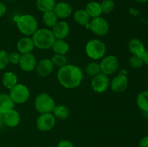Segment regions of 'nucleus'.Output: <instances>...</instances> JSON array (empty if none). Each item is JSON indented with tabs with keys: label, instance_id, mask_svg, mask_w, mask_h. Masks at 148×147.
<instances>
[{
	"label": "nucleus",
	"instance_id": "1",
	"mask_svg": "<svg viewBox=\"0 0 148 147\" xmlns=\"http://www.w3.org/2000/svg\"><path fill=\"white\" fill-rule=\"evenodd\" d=\"M56 76L59 83L63 87L72 89L81 84L83 80V72L79 66L67 63L59 68Z\"/></svg>",
	"mask_w": 148,
	"mask_h": 147
},
{
	"label": "nucleus",
	"instance_id": "2",
	"mask_svg": "<svg viewBox=\"0 0 148 147\" xmlns=\"http://www.w3.org/2000/svg\"><path fill=\"white\" fill-rule=\"evenodd\" d=\"M35 48L40 50H47L51 48L55 38L51 30L47 27L38 28L31 36Z\"/></svg>",
	"mask_w": 148,
	"mask_h": 147
},
{
	"label": "nucleus",
	"instance_id": "3",
	"mask_svg": "<svg viewBox=\"0 0 148 147\" xmlns=\"http://www.w3.org/2000/svg\"><path fill=\"white\" fill-rule=\"evenodd\" d=\"M17 29L24 36L33 35L38 29V22L36 17L30 14H25L17 17L15 20Z\"/></svg>",
	"mask_w": 148,
	"mask_h": 147
},
{
	"label": "nucleus",
	"instance_id": "4",
	"mask_svg": "<svg viewBox=\"0 0 148 147\" xmlns=\"http://www.w3.org/2000/svg\"><path fill=\"white\" fill-rule=\"evenodd\" d=\"M85 53L93 61L102 59L106 53V46L99 39H92L85 45Z\"/></svg>",
	"mask_w": 148,
	"mask_h": 147
},
{
	"label": "nucleus",
	"instance_id": "5",
	"mask_svg": "<svg viewBox=\"0 0 148 147\" xmlns=\"http://www.w3.org/2000/svg\"><path fill=\"white\" fill-rule=\"evenodd\" d=\"M56 105L53 98L46 92L38 94L35 98L34 107L40 114L51 113Z\"/></svg>",
	"mask_w": 148,
	"mask_h": 147
},
{
	"label": "nucleus",
	"instance_id": "6",
	"mask_svg": "<svg viewBox=\"0 0 148 147\" xmlns=\"http://www.w3.org/2000/svg\"><path fill=\"white\" fill-rule=\"evenodd\" d=\"M10 96L14 104H24L30 99V92L29 88L23 84H17L10 89Z\"/></svg>",
	"mask_w": 148,
	"mask_h": 147
},
{
	"label": "nucleus",
	"instance_id": "7",
	"mask_svg": "<svg viewBox=\"0 0 148 147\" xmlns=\"http://www.w3.org/2000/svg\"><path fill=\"white\" fill-rule=\"evenodd\" d=\"M99 65L101 73L110 76L118 71L119 68V61L114 55H108L101 59Z\"/></svg>",
	"mask_w": 148,
	"mask_h": 147
},
{
	"label": "nucleus",
	"instance_id": "8",
	"mask_svg": "<svg viewBox=\"0 0 148 147\" xmlns=\"http://www.w3.org/2000/svg\"><path fill=\"white\" fill-rule=\"evenodd\" d=\"M89 30L97 36L106 35L109 31V24L108 21L103 17H98L91 19L90 22Z\"/></svg>",
	"mask_w": 148,
	"mask_h": 147
},
{
	"label": "nucleus",
	"instance_id": "9",
	"mask_svg": "<svg viewBox=\"0 0 148 147\" xmlns=\"http://www.w3.org/2000/svg\"><path fill=\"white\" fill-rule=\"evenodd\" d=\"M56 119L51 113L40 114L36 121V125L38 130L42 132L51 131L56 124Z\"/></svg>",
	"mask_w": 148,
	"mask_h": 147
},
{
	"label": "nucleus",
	"instance_id": "10",
	"mask_svg": "<svg viewBox=\"0 0 148 147\" xmlns=\"http://www.w3.org/2000/svg\"><path fill=\"white\" fill-rule=\"evenodd\" d=\"M91 87L96 93H103L110 86V80L108 76L100 73L93 76L91 80Z\"/></svg>",
	"mask_w": 148,
	"mask_h": 147
},
{
	"label": "nucleus",
	"instance_id": "11",
	"mask_svg": "<svg viewBox=\"0 0 148 147\" xmlns=\"http://www.w3.org/2000/svg\"><path fill=\"white\" fill-rule=\"evenodd\" d=\"M37 59L32 53L21 54L19 66L20 69L25 72H31L36 70L37 65Z\"/></svg>",
	"mask_w": 148,
	"mask_h": 147
},
{
	"label": "nucleus",
	"instance_id": "12",
	"mask_svg": "<svg viewBox=\"0 0 148 147\" xmlns=\"http://www.w3.org/2000/svg\"><path fill=\"white\" fill-rule=\"evenodd\" d=\"M55 66H53L51 59H43L38 61L36 71L41 77H46L51 74Z\"/></svg>",
	"mask_w": 148,
	"mask_h": 147
},
{
	"label": "nucleus",
	"instance_id": "13",
	"mask_svg": "<svg viewBox=\"0 0 148 147\" xmlns=\"http://www.w3.org/2000/svg\"><path fill=\"white\" fill-rule=\"evenodd\" d=\"M51 30L55 38L65 40L69 35L70 27H69V24L66 21L59 20Z\"/></svg>",
	"mask_w": 148,
	"mask_h": 147
},
{
	"label": "nucleus",
	"instance_id": "14",
	"mask_svg": "<svg viewBox=\"0 0 148 147\" xmlns=\"http://www.w3.org/2000/svg\"><path fill=\"white\" fill-rule=\"evenodd\" d=\"M129 85L128 77L118 74L114 76V79L110 82V87L111 90L116 93L124 92L127 89Z\"/></svg>",
	"mask_w": 148,
	"mask_h": 147
},
{
	"label": "nucleus",
	"instance_id": "15",
	"mask_svg": "<svg viewBox=\"0 0 148 147\" xmlns=\"http://www.w3.org/2000/svg\"><path fill=\"white\" fill-rule=\"evenodd\" d=\"M59 19L68 18L72 14V7L70 4L66 1L56 2L53 10Z\"/></svg>",
	"mask_w": 148,
	"mask_h": 147
},
{
	"label": "nucleus",
	"instance_id": "16",
	"mask_svg": "<svg viewBox=\"0 0 148 147\" xmlns=\"http://www.w3.org/2000/svg\"><path fill=\"white\" fill-rule=\"evenodd\" d=\"M3 120L5 125L8 127L10 128L17 127L21 120L20 112L17 110L13 108L3 115Z\"/></svg>",
	"mask_w": 148,
	"mask_h": 147
},
{
	"label": "nucleus",
	"instance_id": "17",
	"mask_svg": "<svg viewBox=\"0 0 148 147\" xmlns=\"http://www.w3.org/2000/svg\"><path fill=\"white\" fill-rule=\"evenodd\" d=\"M35 46L31 37L24 36L17 41V49L20 54H25L33 52Z\"/></svg>",
	"mask_w": 148,
	"mask_h": 147
},
{
	"label": "nucleus",
	"instance_id": "18",
	"mask_svg": "<svg viewBox=\"0 0 148 147\" xmlns=\"http://www.w3.org/2000/svg\"><path fill=\"white\" fill-rule=\"evenodd\" d=\"M73 19L77 24L80 26H84L87 29H89L91 18L88 15L85 9L76 10L73 14Z\"/></svg>",
	"mask_w": 148,
	"mask_h": 147
},
{
	"label": "nucleus",
	"instance_id": "19",
	"mask_svg": "<svg viewBox=\"0 0 148 147\" xmlns=\"http://www.w3.org/2000/svg\"><path fill=\"white\" fill-rule=\"evenodd\" d=\"M128 48L130 53L134 56H142L146 50L144 43L138 38H132L128 43Z\"/></svg>",
	"mask_w": 148,
	"mask_h": 147
},
{
	"label": "nucleus",
	"instance_id": "20",
	"mask_svg": "<svg viewBox=\"0 0 148 147\" xmlns=\"http://www.w3.org/2000/svg\"><path fill=\"white\" fill-rule=\"evenodd\" d=\"M14 102L10 95L5 93L0 94V115H4L7 112L14 108Z\"/></svg>",
	"mask_w": 148,
	"mask_h": 147
},
{
	"label": "nucleus",
	"instance_id": "21",
	"mask_svg": "<svg viewBox=\"0 0 148 147\" xmlns=\"http://www.w3.org/2000/svg\"><path fill=\"white\" fill-rule=\"evenodd\" d=\"M51 49L56 54L66 55L69 50V45L64 39H56Z\"/></svg>",
	"mask_w": 148,
	"mask_h": 147
},
{
	"label": "nucleus",
	"instance_id": "22",
	"mask_svg": "<svg viewBox=\"0 0 148 147\" xmlns=\"http://www.w3.org/2000/svg\"><path fill=\"white\" fill-rule=\"evenodd\" d=\"M2 84L6 89H11L17 84H18V77L15 73L12 71H7L2 77Z\"/></svg>",
	"mask_w": 148,
	"mask_h": 147
},
{
	"label": "nucleus",
	"instance_id": "23",
	"mask_svg": "<svg viewBox=\"0 0 148 147\" xmlns=\"http://www.w3.org/2000/svg\"><path fill=\"white\" fill-rule=\"evenodd\" d=\"M85 10L91 19L101 17V14H103L101 4L99 2L95 1H90L89 3H88Z\"/></svg>",
	"mask_w": 148,
	"mask_h": 147
},
{
	"label": "nucleus",
	"instance_id": "24",
	"mask_svg": "<svg viewBox=\"0 0 148 147\" xmlns=\"http://www.w3.org/2000/svg\"><path fill=\"white\" fill-rule=\"evenodd\" d=\"M52 114L56 119L60 120H65L69 117L70 111H69L68 107L64 105H58L55 106Z\"/></svg>",
	"mask_w": 148,
	"mask_h": 147
},
{
	"label": "nucleus",
	"instance_id": "25",
	"mask_svg": "<svg viewBox=\"0 0 148 147\" xmlns=\"http://www.w3.org/2000/svg\"><path fill=\"white\" fill-rule=\"evenodd\" d=\"M56 4V0H36V7L41 12L53 11Z\"/></svg>",
	"mask_w": 148,
	"mask_h": 147
},
{
	"label": "nucleus",
	"instance_id": "26",
	"mask_svg": "<svg viewBox=\"0 0 148 147\" xmlns=\"http://www.w3.org/2000/svg\"><path fill=\"white\" fill-rule=\"evenodd\" d=\"M42 21L47 28L51 29L59 21V18L53 11L43 13Z\"/></svg>",
	"mask_w": 148,
	"mask_h": 147
},
{
	"label": "nucleus",
	"instance_id": "27",
	"mask_svg": "<svg viewBox=\"0 0 148 147\" xmlns=\"http://www.w3.org/2000/svg\"><path fill=\"white\" fill-rule=\"evenodd\" d=\"M137 105L142 111L148 110V90L143 91L137 95Z\"/></svg>",
	"mask_w": 148,
	"mask_h": 147
},
{
	"label": "nucleus",
	"instance_id": "28",
	"mask_svg": "<svg viewBox=\"0 0 148 147\" xmlns=\"http://www.w3.org/2000/svg\"><path fill=\"white\" fill-rule=\"evenodd\" d=\"M85 73L87 74V75L92 76V77L96 76L98 74L101 73L99 63H97L95 61H92L88 63L86 67H85Z\"/></svg>",
	"mask_w": 148,
	"mask_h": 147
},
{
	"label": "nucleus",
	"instance_id": "29",
	"mask_svg": "<svg viewBox=\"0 0 148 147\" xmlns=\"http://www.w3.org/2000/svg\"><path fill=\"white\" fill-rule=\"evenodd\" d=\"M51 60L53 66H56L59 69L68 63V59L66 55H60L54 53V55H53Z\"/></svg>",
	"mask_w": 148,
	"mask_h": 147
},
{
	"label": "nucleus",
	"instance_id": "30",
	"mask_svg": "<svg viewBox=\"0 0 148 147\" xmlns=\"http://www.w3.org/2000/svg\"><path fill=\"white\" fill-rule=\"evenodd\" d=\"M100 4L102 12L104 14H109L112 12L115 8V2L114 0H102Z\"/></svg>",
	"mask_w": 148,
	"mask_h": 147
},
{
	"label": "nucleus",
	"instance_id": "31",
	"mask_svg": "<svg viewBox=\"0 0 148 147\" xmlns=\"http://www.w3.org/2000/svg\"><path fill=\"white\" fill-rule=\"evenodd\" d=\"M129 63H130V66H131L133 69H140L144 64V62H143V58L142 56H134L132 55L131 57L129 59Z\"/></svg>",
	"mask_w": 148,
	"mask_h": 147
},
{
	"label": "nucleus",
	"instance_id": "32",
	"mask_svg": "<svg viewBox=\"0 0 148 147\" xmlns=\"http://www.w3.org/2000/svg\"><path fill=\"white\" fill-rule=\"evenodd\" d=\"M9 63V53L6 50H0V71L5 69Z\"/></svg>",
	"mask_w": 148,
	"mask_h": 147
},
{
	"label": "nucleus",
	"instance_id": "33",
	"mask_svg": "<svg viewBox=\"0 0 148 147\" xmlns=\"http://www.w3.org/2000/svg\"><path fill=\"white\" fill-rule=\"evenodd\" d=\"M20 57H21V54L18 51L12 52L11 53H9V63L13 65L19 64Z\"/></svg>",
	"mask_w": 148,
	"mask_h": 147
},
{
	"label": "nucleus",
	"instance_id": "34",
	"mask_svg": "<svg viewBox=\"0 0 148 147\" xmlns=\"http://www.w3.org/2000/svg\"><path fill=\"white\" fill-rule=\"evenodd\" d=\"M57 147H75L72 141L69 140H62L57 144Z\"/></svg>",
	"mask_w": 148,
	"mask_h": 147
},
{
	"label": "nucleus",
	"instance_id": "35",
	"mask_svg": "<svg viewBox=\"0 0 148 147\" xmlns=\"http://www.w3.org/2000/svg\"><path fill=\"white\" fill-rule=\"evenodd\" d=\"M7 12V7L3 2L0 1V18L4 15Z\"/></svg>",
	"mask_w": 148,
	"mask_h": 147
},
{
	"label": "nucleus",
	"instance_id": "36",
	"mask_svg": "<svg viewBox=\"0 0 148 147\" xmlns=\"http://www.w3.org/2000/svg\"><path fill=\"white\" fill-rule=\"evenodd\" d=\"M140 147H148V135L145 136L140 140Z\"/></svg>",
	"mask_w": 148,
	"mask_h": 147
},
{
	"label": "nucleus",
	"instance_id": "37",
	"mask_svg": "<svg viewBox=\"0 0 148 147\" xmlns=\"http://www.w3.org/2000/svg\"><path fill=\"white\" fill-rule=\"evenodd\" d=\"M142 58H143L144 63H145L146 65L148 66V50H146L145 51V53H143V55L142 56Z\"/></svg>",
	"mask_w": 148,
	"mask_h": 147
},
{
	"label": "nucleus",
	"instance_id": "38",
	"mask_svg": "<svg viewBox=\"0 0 148 147\" xmlns=\"http://www.w3.org/2000/svg\"><path fill=\"white\" fill-rule=\"evenodd\" d=\"M130 13L133 16H138L140 14V12H139V10L137 9L134 8V7H131L130 9Z\"/></svg>",
	"mask_w": 148,
	"mask_h": 147
},
{
	"label": "nucleus",
	"instance_id": "39",
	"mask_svg": "<svg viewBox=\"0 0 148 147\" xmlns=\"http://www.w3.org/2000/svg\"><path fill=\"white\" fill-rule=\"evenodd\" d=\"M127 74H128V71L126 69H121V70L119 71V74L121 75V76H127Z\"/></svg>",
	"mask_w": 148,
	"mask_h": 147
},
{
	"label": "nucleus",
	"instance_id": "40",
	"mask_svg": "<svg viewBox=\"0 0 148 147\" xmlns=\"http://www.w3.org/2000/svg\"><path fill=\"white\" fill-rule=\"evenodd\" d=\"M143 115H144L145 118H148V110L147 111H143Z\"/></svg>",
	"mask_w": 148,
	"mask_h": 147
},
{
	"label": "nucleus",
	"instance_id": "41",
	"mask_svg": "<svg viewBox=\"0 0 148 147\" xmlns=\"http://www.w3.org/2000/svg\"><path fill=\"white\" fill-rule=\"evenodd\" d=\"M135 1L139 3H145L147 2V1H148V0H135Z\"/></svg>",
	"mask_w": 148,
	"mask_h": 147
}]
</instances>
